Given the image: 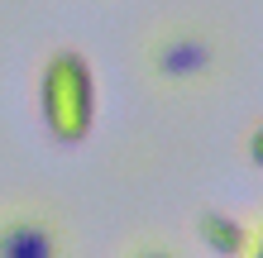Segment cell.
I'll list each match as a JSON object with an SVG mask.
<instances>
[{
	"mask_svg": "<svg viewBox=\"0 0 263 258\" xmlns=\"http://www.w3.org/2000/svg\"><path fill=\"white\" fill-rule=\"evenodd\" d=\"M134 67L153 96L196 101L235 72V34L201 14H167L139 34Z\"/></svg>",
	"mask_w": 263,
	"mask_h": 258,
	"instance_id": "1",
	"label": "cell"
},
{
	"mask_svg": "<svg viewBox=\"0 0 263 258\" xmlns=\"http://www.w3.org/2000/svg\"><path fill=\"white\" fill-rule=\"evenodd\" d=\"M39 120L53 144L77 148L96 129V72L82 48H53L39 67Z\"/></svg>",
	"mask_w": 263,
	"mask_h": 258,
	"instance_id": "2",
	"label": "cell"
},
{
	"mask_svg": "<svg viewBox=\"0 0 263 258\" xmlns=\"http://www.w3.org/2000/svg\"><path fill=\"white\" fill-rule=\"evenodd\" d=\"M0 258H77L72 220L48 196H5L0 201Z\"/></svg>",
	"mask_w": 263,
	"mask_h": 258,
	"instance_id": "3",
	"label": "cell"
},
{
	"mask_svg": "<svg viewBox=\"0 0 263 258\" xmlns=\"http://www.w3.org/2000/svg\"><path fill=\"white\" fill-rule=\"evenodd\" d=\"M196 239L215 258H263V230H258L254 220H239L235 210L206 206L196 215Z\"/></svg>",
	"mask_w": 263,
	"mask_h": 258,
	"instance_id": "4",
	"label": "cell"
},
{
	"mask_svg": "<svg viewBox=\"0 0 263 258\" xmlns=\"http://www.w3.org/2000/svg\"><path fill=\"white\" fill-rule=\"evenodd\" d=\"M120 258H187L173 239H163V234H153V230H144V234H134L125 249H120Z\"/></svg>",
	"mask_w": 263,
	"mask_h": 258,
	"instance_id": "5",
	"label": "cell"
}]
</instances>
